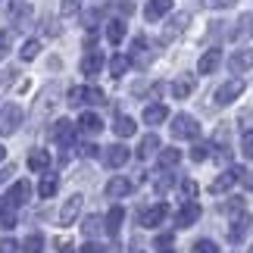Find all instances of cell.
I'll return each mask as SVG.
<instances>
[{
	"label": "cell",
	"mask_w": 253,
	"mask_h": 253,
	"mask_svg": "<svg viewBox=\"0 0 253 253\" xmlns=\"http://www.w3.org/2000/svg\"><path fill=\"white\" fill-rule=\"evenodd\" d=\"M166 116H169V110L163 103H150L147 110H144V122H147V125H160V122H166Z\"/></svg>",
	"instance_id": "obj_26"
},
{
	"label": "cell",
	"mask_w": 253,
	"mask_h": 253,
	"mask_svg": "<svg viewBox=\"0 0 253 253\" xmlns=\"http://www.w3.org/2000/svg\"><path fill=\"white\" fill-rule=\"evenodd\" d=\"M60 253H75V247L69 244V241H66V244H60Z\"/></svg>",
	"instance_id": "obj_56"
},
{
	"label": "cell",
	"mask_w": 253,
	"mask_h": 253,
	"mask_svg": "<svg viewBox=\"0 0 253 253\" xmlns=\"http://www.w3.org/2000/svg\"><path fill=\"white\" fill-rule=\"evenodd\" d=\"M50 134H53V141L60 144L63 150L75 144V125H72L69 119H56V125H53V131H50Z\"/></svg>",
	"instance_id": "obj_5"
},
{
	"label": "cell",
	"mask_w": 253,
	"mask_h": 253,
	"mask_svg": "<svg viewBox=\"0 0 253 253\" xmlns=\"http://www.w3.org/2000/svg\"><path fill=\"white\" fill-rule=\"evenodd\" d=\"M79 153H82V157H97V144H82Z\"/></svg>",
	"instance_id": "obj_52"
},
{
	"label": "cell",
	"mask_w": 253,
	"mask_h": 253,
	"mask_svg": "<svg viewBox=\"0 0 253 253\" xmlns=\"http://www.w3.org/2000/svg\"><path fill=\"white\" fill-rule=\"evenodd\" d=\"M103 253H122V250H119V244H110V247H106Z\"/></svg>",
	"instance_id": "obj_57"
},
{
	"label": "cell",
	"mask_w": 253,
	"mask_h": 253,
	"mask_svg": "<svg viewBox=\"0 0 253 253\" xmlns=\"http://www.w3.org/2000/svg\"><path fill=\"white\" fill-rule=\"evenodd\" d=\"M160 150V138L157 134H144L141 144H138V160H147L150 153H157Z\"/></svg>",
	"instance_id": "obj_28"
},
{
	"label": "cell",
	"mask_w": 253,
	"mask_h": 253,
	"mask_svg": "<svg viewBox=\"0 0 253 253\" xmlns=\"http://www.w3.org/2000/svg\"><path fill=\"white\" fill-rule=\"evenodd\" d=\"M163 253H172V250H163Z\"/></svg>",
	"instance_id": "obj_60"
},
{
	"label": "cell",
	"mask_w": 253,
	"mask_h": 253,
	"mask_svg": "<svg viewBox=\"0 0 253 253\" xmlns=\"http://www.w3.org/2000/svg\"><path fill=\"white\" fill-rule=\"evenodd\" d=\"M119 9H122V13H125V16H128V13H131V9H134V6L128 3V0H122V3H119Z\"/></svg>",
	"instance_id": "obj_55"
},
{
	"label": "cell",
	"mask_w": 253,
	"mask_h": 253,
	"mask_svg": "<svg viewBox=\"0 0 253 253\" xmlns=\"http://www.w3.org/2000/svg\"><path fill=\"white\" fill-rule=\"evenodd\" d=\"M247 253H253V247H250V250H247Z\"/></svg>",
	"instance_id": "obj_61"
},
{
	"label": "cell",
	"mask_w": 253,
	"mask_h": 253,
	"mask_svg": "<svg viewBox=\"0 0 253 253\" xmlns=\"http://www.w3.org/2000/svg\"><path fill=\"white\" fill-rule=\"evenodd\" d=\"M79 128H82L84 134H100V131H103V119H100L97 113H82Z\"/></svg>",
	"instance_id": "obj_20"
},
{
	"label": "cell",
	"mask_w": 253,
	"mask_h": 253,
	"mask_svg": "<svg viewBox=\"0 0 253 253\" xmlns=\"http://www.w3.org/2000/svg\"><path fill=\"white\" fill-rule=\"evenodd\" d=\"M253 32V16H241V22L235 25V32H231V38H247Z\"/></svg>",
	"instance_id": "obj_33"
},
{
	"label": "cell",
	"mask_w": 253,
	"mask_h": 253,
	"mask_svg": "<svg viewBox=\"0 0 253 253\" xmlns=\"http://www.w3.org/2000/svg\"><path fill=\"white\" fill-rule=\"evenodd\" d=\"M19 125H22V106L3 103L0 106V134H13Z\"/></svg>",
	"instance_id": "obj_2"
},
{
	"label": "cell",
	"mask_w": 253,
	"mask_h": 253,
	"mask_svg": "<svg viewBox=\"0 0 253 253\" xmlns=\"http://www.w3.org/2000/svg\"><path fill=\"white\" fill-rule=\"evenodd\" d=\"M131 253H147V247L141 244V238H134V241H131Z\"/></svg>",
	"instance_id": "obj_54"
},
{
	"label": "cell",
	"mask_w": 253,
	"mask_h": 253,
	"mask_svg": "<svg viewBox=\"0 0 253 253\" xmlns=\"http://www.w3.org/2000/svg\"><path fill=\"white\" fill-rule=\"evenodd\" d=\"M28 197H32V184L16 181L13 188H9V194H6V207H22V203H28Z\"/></svg>",
	"instance_id": "obj_11"
},
{
	"label": "cell",
	"mask_w": 253,
	"mask_h": 253,
	"mask_svg": "<svg viewBox=\"0 0 253 253\" xmlns=\"http://www.w3.org/2000/svg\"><path fill=\"white\" fill-rule=\"evenodd\" d=\"M200 134V125H197V119H191V116H175L172 119V138L175 141H194Z\"/></svg>",
	"instance_id": "obj_1"
},
{
	"label": "cell",
	"mask_w": 253,
	"mask_h": 253,
	"mask_svg": "<svg viewBox=\"0 0 253 253\" xmlns=\"http://www.w3.org/2000/svg\"><path fill=\"white\" fill-rule=\"evenodd\" d=\"M100 69H103V53H97V50H87V53H84V60H82V72L94 79V75L100 72Z\"/></svg>",
	"instance_id": "obj_19"
},
{
	"label": "cell",
	"mask_w": 253,
	"mask_h": 253,
	"mask_svg": "<svg viewBox=\"0 0 253 253\" xmlns=\"http://www.w3.org/2000/svg\"><path fill=\"white\" fill-rule=\"evenodd\" d=\"M9 47H13V41H9V32H0V60L9 53Z\"/></svg>",
	"instance_id": "obj_44"
},
{
	"label": "cell",
	"mask_w": 253,
	"mask_h": 253,
	"mask_svg": "<svg viewBox=\"0 0 253 253\" xmlns=\"http://www.w3.org/2000/svg\"><path fill=\"white\" fill-rule=\"evenodd\" d=\"M103 163H106V166H113V169L125 166V163H128V147H125V144H113V147H106Z\"/></svg>",
	"instance_id": "obj_13"
},
{
	"label": "cell",
	"mask_w": 253,
	"mask_h": 253,
	"mask_svg": "<svg viewBox=\"0 0 253 253\" xmlns=\"http://www.w3.org/2000/svg\"><path fill=\"white\" fill-rule=\"evenodd\" d=\"M79 212H82V194H75V197H69L63 203V210H60V216H56V222L60 225H72L75 219H79Z\"/></svg>",
	"instance_id": "obj_8"
},
{
	"label": "cell",
	"mask_w": 253,
	"mask_h": 253,
	"mask_svg": "<svg viewBox=\"0 0 253 253\" xmlns=\"http://www.w3.org/2000/svg\"><path fill=\"white\" fill-rule=\"evenodd\" d=\"M13 172H16V166H6V169H0V184H6L9 178H13Z\"/></svg>",
	"instance_id": "obj_53"
},
{
	"label": "cell",
	"mask_w": 253,
	"mask_h": 253,
	"mask_svg": "<svg viewBox=\"0 0 253 253\" xmlns=\"http://www.w3.org/2000/svg\"><path fill=\"white\" fill-rule=\"evenodd\" d=\"M172 241H175V238H172V235H160V238H157V241H153V244H157V247H160V250H169V247H172Z\"/></svg>",
	"instance_id": "obj_48"
},
{
	"label": "cell",
	"mask_w": 253,
	"mask_h": 253,
	"mask_svg": "<svg viewBox=\"0 0 253 253\" xmlns=\"http://www.w3.org/2000/svg\"><path fill=\"white\" fill-rule=\"evenodd\" d=\"M122 222H125V210H122V207H113L110 212H106L103 228H106V231H110V235L116 238V235H119V228H122Z\"/></svg>",
	"instance_id": "obj_22"
},
{
	"label": "cell",
	"mask_w": 253,
	"mask_h": 253,
	"mask_svg": "<svg viewBox=\"0 0 253 253\" xmlns=\"http://www.w3.org/2000/svg\"><path fill=\"white\" fill-rule=\"evenodd\" d=\"M241 153H244L247 160H253V128L241 134Z\"/></svg>",
	"instance_id": "obj_36"
},
{
	"label": "cell",
	"mask_w": 253,
	"mask_h": 253,
	"mask_svg": "<svg viewBox=\"0 0 253 253\" xmlns=\"http://www.w3.org/2000/svg\"><path fill=\"white\" fill-rule=\"evenodd\" d=\"M178 160H181V153L175 150V147H166V150L160 153V169H172Z\"/></svg>",
	"instance_id": "obj_31"
},
{
	"label": "cell",
	"mask_w": 253,
	"mask_h": 253,
	"mask_svg": "<svg viewBox=\"0 0 253 253\" xmlns=\"http://www.w3.org/2000/svg\"><path fill=\"white\" fill-rule=\"evenodd\" d=\"M97 19H100V9H91V13L84 16V25H87V28H94V25H97Z\"/></svg>",
	"instance_id": "obj_51"
},
{
	"label": "cell",
	"mask_w": 253,
	"mask_h": 253,
	"mask_svg": "<svg viewBox=\"0 0 253 253\" xmlns=\"http://www.w3.org/2000/svg\"><path fill=\"white\" fill-rule=\"evenodd\" d=\"M241 94H244V82L231 79V82H225L216 94H212V103H216V106H228V103H235Z\"/></svg>",
	"instance_id": "obj_3"
},
{
	"label": "cell",
	"mask_w": 253,
	"mask_h": 253,
	"mask_svg": "<svg viewBox=\"0 0 253 253\" xmlns=\"http://www.w3.org/2000/svg\"><path fill=\"white\" fill-rule=\"evenodd\" d=\"M56 188H60V178H56V172H41V184H38V194L41 197H53L56 194Z\"/></svg>",
	"instance_id": "obj_21"
},
{
	"label": "cell",
	"mask_w": 253,
	"mask_h": 253,
	"mask_svg": "<svg viewBox=\"0 0 253 253\" xmlns=\"http://www.w3.org/2000/svg\"><path fill=\"white\" fill-rule=\"evenodd\" d=\"M241 181H244L247 191H253V169H241Z\"/></svg>",
	"instance_id": "obj_49"
},
{
	"label": "cell",
	"mask_w": 253,
	"mask_h": 253,
	"mask_svg": "<svg viewBox=\"0 0 253 253\" xmlns=\"http://www.w3.org/2000/svg\"><path fill=\"white\" fill-rule=\"evenodd\" d=\"M6 210H9V207H6V200H0V216H3Z\"/></svg>",
	"instance_id": "obj_59"
},
{
	"label": "cell",
	"mask_w": 253,
	"mask_h": 253,
	"mask_svg": "<svg viewBox=\"0 0 253 253\" xmlns=\"http://www.w3.org/2000/svg\"><path fill=\"white\" fill-rule=\"evenodd\" d=\"M169 13H172V0H147V6H144V19L147 22H160Z\"/></svg>",
	"instance_id": "obj_10"
},
{
	"label": "cell",
	"mask_w": 253,
	"mask_h": 253,
	"mask_svg": "<svg viewBox=\"0 0 253 253\" xmlns=\"http://www.w3.org/2000/svg\"><path fill=\"white\" fill-rule=\"evenodd\" d=\"M128 66H131L128 56H122V53H113V56H110V72H113V79H122V75L128 72Z\"/></svg>",
	"instance_id": "obj_29"
},
{
	"label": "cell",
	"mask_w": 253,
	"mask_h": 253,
	"mask_svg": "<svg viewBox=\"0 0 253 253\" xmlns=\"http://www.w3.org/2000/svg\"><path fill=\"white\" fill-rule=\"evenodd\" d=\"M250 222H253L250 212H244V210L235 212V219H231V225H228V241H231V244H238V241L250 231Z\"/></svg>",
	"instance_id": "obj_4"
},
{
	"label": "cell",
	"mask_w": 253,
	"mask_h": 253,
	"mask_svg": "<svg viewBox=\"0 0 253 253\" xmlns=\"http://www.w3.org/2000/svg\"><path fill=\"white\" fill-rule=\"evenodd\" d=\"M128 60H131V66H147V60H150V44H147V38H144V35L134 38Z\"/></svg>",
	"instance_id": "obj_12"
},
{
	"label": "cell",
	"mask_w": 253,
	"mask_h": 253,
	"mask_svg": "<svg viewBox=\"0 0 253 253\" xmlns=\"http://www.w3.org/2000/svg\"><path fill=\"white\" fill-rule=\"evenodd\" d=\"M122 38H125V22L122 19H110V22H106V41L122 44Z\"/></svg>",
	"instance_id": "obj_27"
},
{
	"label": "cell",
	"mask_w": 253,
	"mask_h": 253,
	"mask_svg": "<svg viewBox=\"0 0 253 253\" xmlns=\"http://www.w3.org/2000/svg\"><path fill=\"white\" fill-rule=\"evenodd\" d=\"M219 63H222V50H219V47H212V50H207V53L200 56L197 72H200V75H212V72L219 69Z\"/></svg>",
	"instance_id": "obj_14"
},
{
	"label": "cell",
	"mask_w": 253,
	"mask_h": 253,
	"mask_svg": "<svg viewBox=\"0 0 253 253\" xmlns=\"http://www.w3.org/2000/svg\"><path fill=\"white\" fill-rule=\"evenodd\" d=\"M82 231H84L87 238H94L97 231H100V219H97V216H91V219H84V222H82Z\"/></svg>",
	"instance_id": "obj_37"
},
{
	"label": "cell",
	"mask_w": 253,
	"mask_h": 253,
	"mask_svg": "<svg viewBox=\"0 0 253 253\" xmlns=\"http://www.w3.org/2000/svg\"><path fill=\"white\" fill-rule=\"evenodd\" d=\"M194 87H197V82H194V75H178V79L172 82V94L178 97V100H184V97H188Z\"/></svg>",
	"instance_id": "obj_23"
},
{
	"label": "cell",
	"mask_w": 253,
	"mask_h": 253,
	"mask_svg": "<svg viewBox=\"0 0 253 253\" xmlns=\"http://www.w3.org/2000/svg\"><path fill=\"white\" fill-rule=\"evenodd\" d=\"M113 131L119 134V138H131L134 131H138V125H134L131 116H116V122H113Z\"/></svg>",
	"instance_id": "obj_25"
},
{
	"label": "cell",
	"mask_w": 253,
	"mask_h": 253,
	"mask_svg": "<svg viewBox=\"0 0 253 253\" xmlns=\"http://www.w3.org/2000/svg\"><path fill=\"white\" fill-rule=\"evenodd\" d=\"M207 157H210L207 144H194V147H191V160H194V163H203Z\"/></svg>",
	"instance_id": "obj_40"
},
{
	"label": "cell",
	"mask_w": 253,
	"mask_h": 253,
	"mask_svg": "<svg viewBox=\"0 0 253 253\" xmlns=\"http://www.w3.org/2000/svg\"><path fill=\"white\" fill-rule=\"evenodd\" d=\"M0 225H3V228H13V225H16V216H13V207H9V210L3 212V216H0Z\"/></svg>",
	"instance_id": "obj_45"
},
{
	"label": "cell",
	"mask_w": 253,
	"mask_h": 253,
	"mask_svg": "<svg viewBox=\"0 0 253 253\" xmlns=\"http://www.w3.org/2000/svg\"><path fill=\"white\" fill-rule=\"evenodd\" d=\"M19 247H16V241L13 238H3V241H0V253H16Z\"/></svg>",
	"instance_id": "obj_47"
},
{
	"label": "cell",
	"mask_w": 253,
	"mask_h": 253,
	"mask_svg": "<svg viewBox=\"0 0 253 253\" xmlns=\"http://www.w3.org/2000/svg\"><path fill=\"white\" fill-rule=\"evenodd\" d=\"M191 253H219V247H216V241H197L191 247Z\"/></svg>",
	"instance_id": "obj_38"
},
{
	"label": "cell",
	"mask_w": 253,
	"mask_h": 253,
	"mask_svg": "<svg viewBox=\"0 0 253 253\" xmlns=\"http://www.w3.org/2000/svg\"><path fill=\"white\" fill-rule=\"evenodd\" d=\"M28 169H32V172H47V169H50V153L41 150V147H35L32 153H28Z\"/></svg>",
	"instance_id": "obj_18"
},
{
	"label": "cell",
	"mask_w": 253,
	"mask_h": 253,
	"mask_svg": "<svg viewBox=\"0 0 253 253\" xmlns=\"http://www.w3.org/2000/svg\"><path fill=\"white\" fill-rule=\"evenodd\" d=\"M238 178H241V169H238V166H235V169H228V172H222L219 178L212 181V191H210V194H212V197H219V194H228L231 188H235V181H238Z\"/></svg>",
	"instance_id": "obj_9"
},
{
	"label": "cell",
	"mask_w": 253,
	"mask_h": 253,
	"mask_svg": "<svg viewBox=\"0 0 253 253\" xmlns=\"http://www.w3.org/2000/svg\"><path fill=\"white\" fill-rule=\"evenodd\" d=\"M79 253H103V247L97 244V241H87V244H84V247H82Z\"/></svg>",
	"instance_id": "obj_50"
},
{
	"label": "cell",
	"mask_w": 253,
	"mask_h": 253,
	"mask_svg": "<svg viewBox=\"0 0 253 253\" xmlns=\"http://www.w3.org/2000/svg\"><path fill=\"white\" fill-rule=\"evenodd\" d=\"M53 100H56V87L50 84V87H44V94H41V97H38V116H47V113H50Z\"/></svg>",
	"instance_id": "obj_30"
},
{
	"label": "cell",
	"mask_w": 253,
	"mask_h": 253,
	"mask_svg": "<svg viewBox=\"0 0 253 253\" xmlns=\"http://www.w3.org/2000/svg\"><path fill=\"white\" fill-rule=\"evenodd\" d=\"M181 197H184V200H194V197H197V181L184 178V181H181Z\"/></svg>",
	"instance_id": "obj_39"
},
{
	"label": "cell",
	"mask_w": 253,
	"mask_h": 253,
	"mask_svg": "<svg viewBox=\"0 0 253 253\" xmlns=\"http://www.w3.org/2000/svg\"><path fill=\"white\" fill-rule=\"evenodd\" d=\"M6 160V147H3V144H0V163H3Z\"/></svg>",
	"instance_id": "obj_58"
},
{
	"label": "cell",
	"mask_w": 253,
	"mask_h": 253,
	"mask_svg": "<svg viewBox=\"0 0 253 253\" xmlns=\"http://www.w3.org/2000/svg\"><path fill=\"white\" fill-rule=\"evenodd\" d=\"M235 3H238V0H207V6H212V9H228Z\"/></svg>",
	"instance_id": "obj_46"
},
{
	"label": "cell",
	"mask_w": 253,
	"mask_h": 253,
	"mask_svg": "<svg viewBox=\"0 0 253 253\" xmlns=\"http://www.w3.org/2000/svg\"><path fill=\"white\" fill-rule=\"evenodd\" d=\"M9 19H13L16 25H25L28 19H32V6H28V0H9Z\"/></svg>",
	"instance_id": "obj_16"
},
{
	"label": "cell",
	"mask_w": 253,
	"mask_h": 253,
	"mask_svg": "<svg viewBox=\"0 0 253 253\" xmlns=\"http://www.w3.org/2000/svg\"><path fill=\"white\" fill-rule=\"evenodd\" d=\"M188 22H191V13H175L166 22V28H163V41H175V38L188 28Z\"/></svg>",
	"instance_id": "obj_7"
},
{
	"label": "cell",
	"mask_w": 253,
	"mask_h": 253,
	"mask_svg": "<svg viewBox=\"0 0 253 253\" xmlns=\"http://www.w3.org/2000/svg\"><path fill=\"white\" fill-rule=\"evenodd\" d=\"M84 103V87H72L69 91V106H82Z\"/></svg>",
	"instance_id": "obj_42"
},
{
	"label": "cell",
	"mask_w": 253,
	"mask_h": 253,
	"mask_svg": "<svg viewBox=\"0 0 253 253\" xmlns=\"http://www.w3.org/2000/svg\"><path fill=\"white\" fill-rule=\"evenodd\" d=\"M197 219H200V207L191 200V203H184V207L178 210V216H175V225H178V228H191Z\"/></svg>",
	"instance_id": "obj_15"
},
{
	"label": "cell",
	"mask_w": 253,
	"mask_h": 253,
	"mask_svg": "<svg viewBox=\"0 0 253 253\" xmlns=\"http://www.w3.org/2000/svg\"><path fill=\"white\" fill-rule=\"evenodd\" d=\"M106 194H110V197H128V194H131V181L122 178V175H116V178H110V184H106Z\"/></svg>",
	"instance_id": "obj_24"
},
{
	"label": "cell",
	"mask_w": 253,
	"mask_h": 253,
	"mask_svg": "<svg viewBox=\"0 0 253 253\" xmlns=\"http://www.w3.org/2000/svg\"><path fill=\"white\" fill-rule=\"evenodd\" d=\"M79 6H82V0H63V16H75V13H79Z\"/></svg>",
	"instance_id": "obj_43"
},
{
	"label": "cell",
	"mask_w": 253,
	"mask_h": 253,
	"mask_svg": "<svg viewBox=\"0 0 253 253\" xmlns=\"http://www.w3.org/2000/svg\"><path fill=\"white\" fill-rule=\"evenodd\" d=\"M106 100V97H103V91H100V87H84V103H94V106H100Z\"/></svg>",
	"instance_id": "obj_35"
},
{
	"label": "cell",
	"mask_w": 253,
	"mask_h": 253,
	"mask_svg": "<svg viewBox=\"0 0 253 253\" xmlns=\"http://www.w3.org/2000/svg\"><path fill=\"white\" fill-rule=\"evenodd\" d=\"M38 53H41V41H25V44H22V50H19V56H22L25 63H32Z\"/></svg>",
	"instance_id": "obj_32"
},
{
	"label": "cell",
	"mask_w": 253,
	"mask_h": 253,
	"mask_svg": "<svg viewBox=\"0 0 253 253\" xmlns=\"http://www.w3.org/2000/svg\"><path fill=\"white\" fill-rule=\"evenodd\" d=\"M166 216H169V207H166V203H157V207L144 210L141 216H138V222H141V228H157Z\"/></svg>",
	"instance_id": "obj_6"
},
{
	"label": "cell",
	"mask_w": 253,
	"mask_h": 253,
	"mask_svg": "<svg viewBox=\"0 0 253 253\" xmlns=\"http://www.w3.org/2000/svg\"><path fill=\"white\" fill-rule=\"evenodd\" d=\"M44 250V238L41 235H28L25 244H22V253H41Z\"/></svg>",
	"instance_id": "obj_34"
},
{
	"label": "cell",
	"mask_w": 253,
	"mask_h": 253,
	"mask_svg": "<svg viewBox=\"0 0 253 253\" xmlns=\"http://www.w3.org/2000/svg\"><path fill=\"white\" fill-rule=\"evenodd\" d=\"M169 188H172V175H169V169H163V175L157 178V191H163V194H166Z\"/></svg>",
	"instance_id": "obj_41"
},
{
	"label": "cell",
	"mask_w": 253,
	"mask_h": 253,
	"mask_svg": "<svg viewBox=\"0 0 253 253\" xmlns=\"http://www.w3.org/2000/svg\"><path fill=\"white\" fill-rule=\"evenodd\" d=\"M250 66H253V50H247V47H244V50H235V53H231V60H228V69L231 72H247Z\"/></svg>",
	"instance_id": "obj_17"
}]
</instances>
